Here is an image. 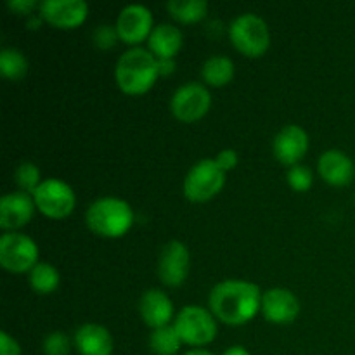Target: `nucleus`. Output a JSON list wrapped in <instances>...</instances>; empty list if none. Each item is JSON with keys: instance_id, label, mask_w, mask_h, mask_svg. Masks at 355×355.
<instances>
[{"instance_id": "obj_1", "label": "nucleus", "mask_w": 355, "mask_h": 355, "mask_svg": "<svg viewBox=\"0 0 355 355\" xmlns=\"http://www.w3.org/2000/svg\"><path fill=\"white\" fill-rule=\"evenodd\" d=\"M211 314L225 324L239 326L252 321L262 309V291L248 281H222L210 291Z\"/></svg>"}, {"instance_id": "obj_2", "label": "nucleus", "mask_w": 355, "mask_h": 355, "mask_svg": "<svg viewBox=\"0 0 355 355\" xmlns=\"http://www.w3.org/2000/svg\"><path fill=\"white\" fill-rule=\"evenodd\" d=\"M158 76V58L146 49L134 47L118 59L116 82L125 94L139 96L148 92Z\"/></svg>"}, {"instance_id": "obj_3", "label": "nucleus", "mask_w": 355, "mask_h": 355, "mask_svg": "<svg viewBox=\"0 0 355 355\" xmlns=\"http://www.w3.org/2000/svg\"><path fill=\"white\" fill-rule=\"evenodd\" d=\"M87 225L103 238H120L134 224L130 205L118 198H101L94 201L85 215Z\"/></svg>"}, {"instance_id": "obj_4", "label": "nucleus", "mask_w": 355, "mask_h": 355, "mask_svg": "<svg viewBox=\"0 0 355 355\" xmlns=\"http://www.w3.org/2000/svg\"><path fill=\"white\" fill-rule=\"evenodd\" d=\"M231 42L239 52L250 58H259L269 49L270 35L266 21L257 14H241L229 28Z\"/></svg>"}, {"instance_id": "obj_5", "label": "nucleus", "mask_w": 355, "mask_h": 355, "mask_svg": "<svg viewBox=\"0 0 355 355\" xmlns=\"http://www.w3.org/2000/svg\"><path fill=\"white\" fill-rule=\"evenodd\" d=\"M173 328L184 343L194 347L207 345V343L214 342V338L217 336V322H215L214 315L207 309L196 307V305L184 307L177 314Z\"/></svg>"}, {"instance_id": "obj_6", "label": "nucleus", "mask_w": 355, "mask_h": 355, "mask_svg": "<svg viewBox=\"0 0 355 355\" xmlns=\"http://www.w3.org/2000/svg\"><path fill=\"white\" fill-rule=\"evenodd\" d=\"M225 184V172L215 159H201L187 173L184 180V193L187 200L203 203L211 200Z\"/></svg>"}, {"instance_id": "obj_7", "label": "nucleus", "mask_w": 355, "mask_h": 355, "mask_svg": "<svg viewBox=\"0 0 355 355\" xmlns=\"http://www.w3.org/2000/svg\"><path fill=\"white\" fill-rule=\"evenodd\" d=\"M0 263L10 272H26L38 263V248L31 238L7 232L0 238Z\"/></svg>"}, {"instance_id": "obj_8", "label": "nucleus", "mask_w": 355, "mask_h": 355, "mask_svg": "<svg viewBox=\"0 0 355 355\" xmlns=\"http://www.w3.org/2000/svg\"><path fill=\"white\" fill-rule=\"evenodd\" d=\"M38 210L51 218H64L75 208V193L66 182L59 179L42 180L33 193Z\"/></svg>"}, {"instance_id": "obj_9", "label": "nucleus", "mask_w": 355, "mask_h": 355, "mask_svg": "<svg viewBox=\"0 0 355 355\" xmlns=\"http://www.w3.org/2000/svg\"><path fill=\"white\" fill-rule=\"evenodd\" d=\"M211 106V96L201 83L189 82L179 87L172 97V111L180 121H196L208 113Z\"/></svg>"}, {"instance_id": "obj_10", "label": "nucleus", "mask_w": 355, "mask_h": 355, "mask_svg": "<svg viewBox=\"0 0 355 355\" xmlns=\"http://www.w3.org/2000/svg\"><path fill=\"white\" fill-rule=\"evenodd\" d=\"M116 31L120 40H123L125 44L135 45L139 42L146 40L153 31L151 10L146 6H141V3L127 6L118 16Z\"/></svg>"}, {"instance_id": "obj_11", "label": "nucleus", "mask_w": 355, "mask_h": 355, "mask_svg": "<svg viewBox=\"0 0 355 355\" xmlns=\"http://www.w3.org/2000/svg\"><path fill=\"white\" fill-rule=\"evenodd\" d=\"M262 314L274 324H288L297 319L300 302L286 288H272L262 295Z\"/></svg>"}, {"instance_id": "obj_12", "label": "nucleus", "mask_w": 355, "mask_h": 355, "mask_svg": "<svg viewBox=\"0 0 355 355\" xmlns=\"http://www.w3.org/2000/svg\"><path fill=\"white\" fill-rule=\"evenodd\" d=\"M159 279L166 286H180L189 274V252L180 241H170L159 257Z\"/></svg>"}, {"instance_id": "obj_13", "label": "nucleus", "mask_w": 355, "mask_h": 355, "mask_svg": "<svg viewBox=\"0 0 355 355\" xmlns=\"http://www.w3.org/2000/svg\"><path fill=\"white\" fill-rule=\"evenodd\" d=\"M40 14L54 26L68 30L85 21L89 6L83 0H45L40 3Z\"/></svg>"}, {"instance_id": "obj_14", "label": "nucleus", "mask_w": 355, "mask_h": 355, "mask_svg": "<svg viewBox=\"0 0 355 355\" xmlns=\"http://www.w3.org/2000/svg\"><path fill=\"white\" fill-rule=\"evenodd\" d=\"M274 156L284 165H298L309 149V135L298 125H286L274 137Z\"/></svg>"}, {"instance_id": "obj_15", "label": "nucleus", "mask_w": 355, "mask_h": 355, "mask_svg": "<svg viewBox=\"0 0 355 355\" xmlns=\"http://www.w3.org/2000/svg\"><path fill=\"white\" fill-rule=\"evenodd\" d=\"M35 201L28 193H9L0 200V227L9 229L23 227L33 217Z\"/></svg>"}, {"instance_id": "obj_16", "label": "nucleus", "mask_w": 355, "mask_h": 355, "mask_svg": "<svg viewBox=\"0 0 355 355\" xmlns=\"http://www.w3.org/2000/svg\"><path fill=\"white\" fill-rule=\"evenodd\" d=\"M139 312L148 326L158 329L168 326L173 315V305L168 295L162 290H148L139 302Z\"/></svg>"}, {"instance_id": "obj_17", "label": "nucleus", "mask_w": 355, "mask_h": 355, "mask_svg": "<svg viewBox=\"0 0 355 355\" xmlns=\"http://www.w3.org/2000/svg\"><path fill=\"white\" fill-rule=\"evenodd\" d=\"M319 173L331 186H347L354 179V163L345 153L329 149L319 158Z\"/></svg>"}, {"instance_id": "obj_18", "label": "nucleus", "mask_w": 355, "mask_h": 355, "mask_svg": "<svg viewBox=\"0 0 355 355\" xmlns=\"http://www.w3.org/2000/svg\"><path fill=\"white\" fill-rule=\"evenodd\" d=\"M75 345L80 355H111L113 336L104 326L83 324L76 331Z\"/></svg>"}, {"instance_id": "obj_19", "label": "nucleus", "mask_w": 355, "mask_h": 355, "mask_svg": "<svg viewBox=\"0 0 355 355\" xmlns=\"http://www.w3.org/2000/svg\"><path fill=\"white\" fill-rule=\"evenodd\" d=\"M149 49L158 59H173L182 47V33L173 24H158L148 38Z\"/></svg>"}, {"instance_id": "obj_20", "label": "nucleus", "mask_w": 355, "mask_h": 355, "mask_svg": "<svg viewBox=\"0 0 355 355\" xmlns=\"http://www.w3.org/2000/svg\"><path fill=\"white\" fill-rule=\"evenodd\" d=\"M201 75L205 82L211 87L227 85L234 76V62L225 55H214L205 61Z\"/></svg>"}, {"instance_id": "obj_21", "label": "nucleus", "mask_w": 355, "mask_h": 355, "mask_svg": "<svg viewBox=\"0 0 355 355\" xmlns=\"http://www.w3.org/2000/svg\"><path fill=\"white\" fill-rule=\"evenodd\" d=\"M166 9L175 19L182 23H194V21L203 19L208 3L205 0H170L166 3Z\"/></svg>"}, {"instance_id": "obj_22", "label": "nucleus", "mask_w": 355, "mask_h": 355, "mask_svg": "<svg viewBox=\"0 0 355 355\" xmlns=\"http://www.w3.org/2000/svg\"><path fill=\"white\" fill-rule=\"evenodd\" d=\"M30 283L37 293L49 295L59 286V272L51 263L38 262L30 272Z\"/></svg>"}, {"instance_id": "obj_23", "label": "nucleus", "mask_w": 355, "mask_h": 355, "mask_svg": "<svg viewBox=\"0 0 355 355\" xmlns=\"http://www.w3.org/2000/svg\"><path fill=\"white\" fill-rule=\"evenodd\" d=\"M180 336L177 335L173 326H163L153 331L151 338H149V347L155 354L158 355H175L180 349Z\"/></svg>"}, {"instance_id": "obj_24", "label": "nucleus", "mask_w": 355, "mask_h": 355, "mask_svg": "<svg viewBox=\"0 0 355 355\" xmlns=\"http://www.w3.org/2000/svg\"><path fill=\"white\" fill-rule=\"evenodd\" d=\"M28 69V61L16 49H2L0 51V73L6 78L17 80L24 76Z\"/></svg>"}, {"instance_id": "obj_25", "label": "nucleus", "mask_w": 355, "mask_h": 355, "mask_svg": "<svg viewBox=\"0 0 355 355\" xmlns=\"http://www.w3.org/2000/svg\"><path fill=\"white\" fill-rule=\"evenodd\" d=\"M16 182L24 193H35L37 187L40 186L42 180H40V170L37 168V165L33 163H21L16 170Z\"/></svg>"}, {"instance_id": "obj_26", "label": "nucleus", "mask_w": 355, "mask_h": 355, "mask_svg": "<svg viewBox=\"0 0 355 355\" xmlns=\"http://www.w3.org/2000/svg\"><path fill=\"white\" fill-rule=\"evenodd\" d=\"M288 184L295 191H307L312 186V172L304 165H295L288 170Z\"/></svg>"}, {"instance_id": "obj_27", "label": "nucleus", "mask_w": 355, "mask_h": 355, "mask_svg": "<svg viewBox=\"0 0 355 355\" xmlns=\"http://www.w3.org/2000/svg\"><path fill=\"white\" fill-rule=\"evenodd\" d=\"M45 355H68L69 354V338L61 331L51 333L44 342Z\"/></svg>"}, {"instance_id": "obj_28", "label": "nucleus", "mask_w": 355, "mask_h": 355, "mask_svg": "<svg viewBox=\"0 0 355 355\" xmlns=\"http://www.w3.org/2000/svg\"><path fill=\"white\" fill-rule=\"evenodd\" d=\"M116 38H120L118 37L116 28L107 26V24L99 26L96 30V33H94V42H96V45H99L101 49L113 47V45L116 44Z\"/></svg>"}, {"instance_id": "obj_29", "label": "nucleus", "mask_w": 355, "mask_h": 355, "mask_svg": "<svg viewBox=\"0 0 355 355\" xmlns=\"http://www.w3.org/2000/svg\"><path fill=\"white\" fill-rule=\"evenodd\" d=\"M0 355H21L19 343L10 338L6 331L0 333Z\"/></svg>"}, {"instance_id": "obj_30", "label": "nucleus", "mask_w": 355, "mask_h": 355, "mask_svg": "<svg viewBox=\"0 0 355 355\" xmlns=\"http://www.w3.org/2000/svg\"><path fill=\"white\" fill-rule=\"evenodd\" d=\"M215 162H217V165L220 166L224 172H227V170L236 166V163H238V155H236V151H232V149H224V151L218 153Z\"/></svg>"}, {"instance_id": "obj_31", "label": "nucleus", "mask_w": 355, "mask_h": 355, "mask_svg": "<svg viewBox=\"0 0 355 355\" xmlns=\"http://www.w3.org/2000/svg\"><path fill=\"white\" fill-rule=\"evenodd\" d=\"M7 6H9L10 10L17 14H30L37 7V2L35 0H9Z\"/></svg>"}, {"instance_id": "obj_32", "label": "nucleus", "mask_w": 355, "mask_h": 355, "mask_svg": "<svg viewBox=\"0 0 355 355\" xmlns=\"http://www.w3.org/2000/svg\"><path fill=\"white\" fill-rule=\"evenodd\" d=\"M158 66L159 75H170L175 68V62H173V59H158Z\"/></svg>"}, {"instance_id": "obj_33", "label": "nucleus", "mask_w": 355, "mask_h": 355, "mask_svg": "<svg viewBox=\"0 0 355 355\" xmlns=\"http://www.w3.org/2000/svg\"><path fill=\"white\" fill-rule=\"evenodd\" d=\"M222 355H250V352L245 349V347L236 345V347H231V349L225 350V352Z\"/></svg>"}, {"instance_id": "obj_34", "label": "nucleus", "mask_w": 355, "mask_h": 355, "mask_svg": "<svg viewBox=\"0 0 355 355\" xmlns=\"http://www.w3.org/2000/svg\"><path fill=\"white\" fill-rule=\"evenodd\" d=\"M184 355H214L211 352H208V350H201V349H194V350H189L187 354Z\"/></svg>"}]
</instances>
